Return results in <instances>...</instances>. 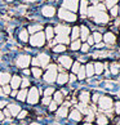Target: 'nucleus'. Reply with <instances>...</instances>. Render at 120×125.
<instances>
[{
	"instance_id": "59",
	"label": "nucleus",
	"mask_w": 120,
	"mask_h": 125,
	"mask_svg": "<svg viewBox=\"0 0 120 125\" xmlns=\"http://www.w3.org/2000/svg\"><path fill=\"white\" fill-rule=\"evenodd\" d=\"M5 117H4V112L3 111H0V120H4Z\"/></svg>"
},
{
	"instance_id": "21",
	"label": "nucleus",
	"mask_w": 120,
	"mask_h": 125,
	"mask_svg": "<svg viewBox=\"0 0 120 125\" xmlns=\"http://www.w3.org/2000/svg\"><path fill=\"white\" fill-rule=\"evenodd\" d=\"M96 123L97 125H109V117L105 114H99L96 117Z\"/></svg>"
},
{
	"instance_id": "8",
	"label": "nucleus",
	"mask_w": 120,
	"mask_h": 125,
	"mask_svg": "<svg viewBox=\"0 0 120 125\" xmlns=\"http://www.w3.org/2000/svg\"><path fill=\"white\" fill-rule=\"evenodd\" d=\"M62 8L66 9V10L75 13L76 10H79V0H63Z\"/></svg>"
},
{
	"instance_id": "53",
	"label": "nucleus",
	"mask_w": 120,
	"mask_h": 125,
	"mask_svg": "<svg viewBox=\"0 0 120 125\" xmlns=\"http://www.w3.org/2000/svg\"><path fill=\"white\" fill-rule=\"evenodd\" d=\"M5 106H8V102L7 101H0V108H4Z\"/></svg>"
},
{
	"instance_id": "56",
	"label": "nucleus",
	"mask_w": 120,
	"mask_h": 125,
	"mask_svg": "<svg viewBox=\"0 0 120 125\" xmlns=\"http://www.w3.org/2000/svg\"><path fill=\"white\" fill-rule=\"evenodd\" d=\"M3 112H4V115H7V116H11V112L8 111V108H7V110H4Z\"/></svg>"
},
{
	"instance_id": "31",
	"label": "nucleus",
	"mask_w": 120,
	"mask_h": 125,
	"mask_svg": "<svg viewBox=\"0 0 120 125\" xmlns=\"http://www.w3.org/2000/svg\"><path fill=\"white\" fill-rule=\"evenodd\" d=\"M17 99L20 101V102H25L26 101V98H27V90L26 89H22V90H20L17 93Z\"/></svg>"
},
{
	"instance_id": "49",
	"label": "nucleus",
	"mask_w": 120,
	"mask_h": 125,
	"mask_svg": "<svg viewBox=\"0 0 120 125\" xmlns=\"http://www.w3.org/2000/svg\"><path fill=\"white\" fill-rule=\"evenodd\" d=\"M17 116H18V119H25V117L27 116V111H26V110H25V111H22V110H21V111H20V114H18Z\"/></svg>"
},
{
	"instance_id": "62",
	"label": "nucleus",
	"mask_w": 120,
	"mask_h": 125,
	"mask_svg": "<svg viewBox=\"0 0 120 125\" xmlns=\"http://www.w3.org/2000/svg\"><path fill=\"white\" fill-rule=\"evenodd\" d=\"M4 1H8V3H11V1H13V0H4Z\"/></svg>"
},
{
	"instance_id": "7",
	"label": "nucleus",
	"mask_w": 120,
	"mask_h": 125,
	"mask_svg": "<svg viewBox=\"0 0 120 125\" xmlns=\"http://www.w3.org/2000/svg\"><path fill=\"white\" fill-rule=\"evenodd\" d=\"M92 18L97 25H106L110 21V16L106 12H101V10H97V13Z\"/></svg>"
},
{
	"instance_id": "3",
	"label": "nucleus",
	"mask_w": 120,
	"mask_h": 125,
	"mask_svg": "<svg viewBox=\"0 0 120 125\" xmlns=\"http://www.w3.org/2000/svg\"><path fill=\"white\" fill-rule=\"evenodd\" d=\"M50 62V57L47 54V53H40L38 57L32 58L31 59V63L34 64V67H48V64Z\"/></svg>"
},
{
	"instance_id": "52",
	"label": "nucleus",
	"mask_w": 120,
	"mask_h": 125,
	"mask_svg": "<svg viewBox=\"0 0 120 125\" xmlns=\"http://www.w3.org/2000/svg\"><path fill=\"white\" fill-rule=\"evenodd\" d=\"M76 76H75V73H71V75H68V81H70V83H74V81H75L76 80Z\"/></svg>"
},
{
	"instance_id": "38",
	"label": "nucleus",
	"mask_w": 120,
	"mask_h": 125,
	"mask_svg": "<svg viewBox=\"0 0 120 125\" xmlns=\"http://www.w3.org/2000/svg\"><path fill=\"white\" fill-rule=\"evenodd\" d=\"M92 38H93V40H94V44H98V43H101V41H102V34H101V32H98V31H96V32H93Z\"/></svg>"
},
{
	"instance_id": "27",
	"label": "nucleus",
	"mask_w": 120,
	"mask_h": 125,
	"mask_svg": "<svg viewBox=\"0 0 120 125\" xmlns=\"http://www.w3.org/2000/svg\"><path fill=\"white\" fill-rule=\"evenodd\" d=\"M71 40H76V39H79L80 38V27L79 26H75V27H72L71 29Z\"/></svg>"
},
{
	"instance_id": "11",
	"label": "nucleus",
	"mask_w": 120,
	"mask_h": 125,
	"mask_svg": "<svg viewBox=\"0 0 120 125\" xmlns=\"http://www.w3.org/2000/svg\"><path fill=\"white\" fill-rule=\"evenodd\" d=\"M102 40L105 41V44H107V45H114L116 43V35H115L114 32L109 31L102 36Z\"/></svg>"
},
{
	"instance_id": "24",
	"label": "nucleus",
	"mask_w": 120,
	"mask_h": 125,
	"mask_svg": "<svg viewBox=\"0 0 120 125\" xmlns=\"http://www.w3.org/2000/svg\"><path fill=\"white\" fill-rule=\"evenodd\" d=\"M56 43L66 45V44L70 43V36L68 35H57L56 36Z\"/></svg>"
},
{
	"instance_id": "51",
	"label": "nucleus",
	"mask_w": 120,
	"mask_h": 125,
	"mask_svg": "<svg viewBox=\"0 0 120 125\" xmlns=\"http://www.w3.org/2000/svg\"><path fill=\"white\" fill-rule=\"evenodd\" d=\"M87 44H88V45H93L94 44V40H93V38H92V35L88 36V39H87Z\"/></svg>"
},
{
	"instance_id": "39",
	"label": "nucleus",
	"mask_w": 120,
	"mask_h": 125,
	"mask_svg": "<svg viewBox=\"0 0 120 125\" xmlns=\"http://www.w3.org/2000/svg\"><path fill=\"white\" fill-rule=\"evenodd\" d=\"M80 62L79 61H76V62H72V64H71V71H72V73H77V71H79V68H80Z\"/></svg>"
},
{
	"instance_id": "64",
	"label": "nucleus",
	"mask_w": 120,
	"mask_h": 125,
	"mask_svg": "<svg viewBox=\"0 0 120 125\" xmlns=\"http://www.w3.org/2000/svg\"><path fill=\"white\" fill-rule=\"evenodd\" d=\"M119 16H120V5H119Z\"/></svg>"
},
{
	"instance_id": "57",
	"label": "nucleus",
	"mask_w": 120,
	"mask_h": 125,
	"mask_svg": "<svg viewBox=\"0 0 120 125\" xmlns=\"http://www.w3.org/2000/svg\"><path fill=\"white\" fill-rule=\"evenodd\" d=\"M30 73H31L30 70H25V68H23V75H30Z\"/></svg>"
},
{
	"instance_id": "60",
	"label": "nucleus",
	"mask_w": 120,
	"mask_h": 125,
	"mask_svg": "<svg viewBox=\"0 0 120 125\" xmlns=\"http://www.w3.org/2000/svg\"><path fill=\"white\" fill-rule=\"evenodd\" d=\"M5 94H4V92H3V88H0V97H4Z\"/></svg>"
},
{
	"instance_id": "13",
	"label": "nucleus",
	"mask_w": 120,
	"mask_h": 125,
	"mask_svg": "<svg viewBox=\"0 0 120 125\" xmlns=\"http://www.w3.org/2000/svg\"><path fill=\"white\" fill-rule=\"evenodd\" d=\"M58 62L61 63V66L63 68H71V64H72V58L70 55H61V57L58 58Z\"/></svg>"
},
{
	"instance_id": "2",
	"label": "nucleus",
	"mask_w": 120,
	"mask_h": 125,
	"mask_svg": "<svg viewBox=\"0 0 120 125\" xmlns=\"http://www.w3.org/2000/svg\"><path fill=\"white\" fill-rule=\"evenodd\" d=\"M97 103H98V106H99V110L105 111V112H109V111L112 110L114 99L110 95H101Z\"/></svg>"
},
{
	"instance_id": "61",
	"label": "nucleus",
	"mask_w": 120,
	"mask_h": 125,
	"mask_svg": "<svg viewBox=\"0 0 120 125\" xmlns=\"http://www.w3.org/2000/svg\"><path fill=\"white\" fill-rule=\"evenodd\" d=\"M31 125H40V124H38V123H32Z\"/></svg>"
},
{
	"instance_id": "15",
	"label": "nucleus",
	"mask_w": 120,
	"mask_h": 125,
	"mask_svg": "<svg viewBox=\"0 0 120 125\" xmlns=\"http://www.w3.org/2000/svg\"><path fill=\"white\" fill-rule=\"evenodd\" d=\"M88 0H80L79 1V12L83 17L87 16V12H88Z\"/></svg>"
},
{
	"instance_id": "33",
	"label": "nucleus",
	"mask_w": 120,
	"mask_h": 125,
	"mask_svg": "<svg viewBox=\"0 0 120 125\" xmlns=\"http://www.w3.org/2000/svg\"><path fill=\"white\" fill-rule=\"evenodd\" d=\"M53 97H54V102H56L57 104H59V103H62V102H63V94H62V92H54Z\"/></svg>"
},
{
	"instance_id": "22",
	"label": "nucleus",
	"mask_w": 120,
	"mask_h": 125,
	"mask_svg": "<svg viewBox=\"0 0 120 125\" xmlns=\"http://www.w3.org/2000/svg\"><path fill=\"white\" fill-rule=\"evenodd\" d=\"M90 35V31H89V29L87 26H80V39L83 40V41H87V39H88V36Z\"/></svg>"
},
{
	"instance_id": "36",
	"label": "nucleus",
	"mask_w": 120,
	"mask_h": 125,
	"mask_svg": "<svg viewBox=\"0 0 120 125\" xmlns=\"http://www.w3.org/2000/svg\"><path fill=\"white\" fill-rule=\"evenodd\" d=\"M31 73L34 75V77L39 79L41 75H43V70H41L40 67H32V68H31Z\"/></svg>"
},
{
	"instance_id": "23",
	"label": "nucleus",
	"mask_w": 120,
	"mask_h": 125,
	"mask_svg": "<svg viewBox=\"0 0 120 125\" xmlns=\"http://www.w3.org/2000/svg\"><path fill=\"white\" fill-rule=\"evenodd\" d=\"M56 81L58 83L59 85H65L66 83L68 81V75L66 72H61V73H58L57 75V79H56Z\"/></svg>"
},
{
	"instance_id": "32",
	"label": "nucleus",
	"mask_w": 120,
	"mask_h": 125,
	"mask_svg": "<svg viewBox=\"0 0 120 125\" xmlns=\"http://www.w3.org/2000/svg\"><path fill=\"white\" fill-rule=\"evenodd\" d=\"M18 38H20V40L22 41V43H27V41H29V31L22 30L20 32V35H18Z\"/></svg>"
},
{
	"instance_id": "5",
	"label": "nucleus",
	"mask_w": 120,
	"mask_h": 125,
	"mask_svg": "<svg viewBox=\"0 0 120 125\" xmlns=\"http://www.w3.org/2000/svg\"><path fill=\"white\" fill-rule=\"evenodd\" d=\"M58 17H59V20H62L65 22H76V20H77L75 13H72L70 10H66V9H63V8H61L58 10Z\"/></svg>"
},
{
	"instance_id": "10",
	"label": "nucleus",
	"mask_w": 120,
	"mask_h": 125,
	"mask_svg": "<svg viewBox=\"0 0 120 125\" xmlns=\"http://www.w3.org/2000/svg\"><path fill=\"white\" fill-rule=\"evenodd\" d=\"M41 14L47 18H52L56 16V8L53 5H44L43 9H41Z\"/></svg>"
},
{
	"instance_id": "46",
	"label": "nucleus",
	"mask_w": 120,
	"mask_h": 125,
	"mask_svg": "<svg viewBox=\"0 0 120 125\" xmlns=\"http://www.w3.org/2000/svg\"><path fill=\"white\" fill-rule=\"evenodd\" d=\"M48 106H49V111H52V112L57 110V103H56L54 101H52V102H50V103H49Z\"/></svg>"
},
{
	"instance_id": "30",
	"label": "nucleus",
	"mask_w": 120,
	"mask_h": 125,
	"mask_svg": "<svg viewBox=\"0 0 120 125\" xmlns=\"http://www.w3.org/2000/svg\"><path fill=\"white\" fill-rule=\"evenodd\" d=\"M80 47H81V40L76 39V40H72L71 41V45H70V49L76 52V50H80Z\"/></svg>"
},
{
	"instance_id": "48",
	"label": "nucleus",
	"mask_w": 120,
	"mask_h": 125,
	"mask_svg": "<svg viewBox=\"0 0 120 125\" xmlns=\"http://www.w3.org/2000/svg\"><path fill=\"white\" fill-rule=\"evenodd\" d=\"M115 114L120 115V101L115 102Z\"/></svg>"
},
{
	"instance_id": "18",
	"label": "nucleus",
	"mask_w": 120,
	"mask_h": 125,
	"mask_svg": "<svg viewBox=\"0 0 120 125\" xmlns=\"http://www.w3.org/2000/svg\"><path fill=\"white\" fill-rule=\"evenodd\" d=\"M70 119L72 120V121H81V119H83V114L80 112L77 108H75V110H72L71 112H70Z\"/></svg>"
},
{
	"instance_id": "50",
	"label": "nucleus",
	"mask_w": 120,
	"mask_h": 125,
	"mask_svg": "<svg viewBox=\"0 0 120 125\" xmlns=\"http://www.w3.org/2000/svg\"><path fill=\"white\" fill-rule=\"evenodd\" d=\"M99 94L98 93H94L93 95H92V99H93V102H94V103H97V102H98V99H99Z\"/></svg>"
},
{
	"instance_id": "41",
	"label": "nucleus",
	"mask_w": 120,
	"mask_h": 125,
	"mask_svg": "<svg viewBox=\"0 0 120 125\" xmlns=\"http://www.w3.org/2000/svg\"><path fill=\"white\" fill-rule=\"evenodd\" d=\"M54 88H52V86H49V88H47V89L44 90V97H50L53 93H54Z\"/></svg>"
},
{
	"instance_id": "63",
	"label": "nucleus",
	"mask_w": 120,
	"mask_h": 125,
	"mask_svg": "<svg viewBox=\"0 0 120 125\" xmlns=\"http://www.w3.org/2000/svg\"><path fill=\"white\" fill-rule=\"evenodd\" d=\"M3 39V35H1V32H0V40H1Z\"/></svg>"
},
{
	"instance_id": "6",
	"label": "nucleus",
	"mask_w": 120,
	"mask_h": 125,
	"mask_svg": "<svg viewBox=\"0 0 120 125\" xmlns=\"http://www.w3.org/2000/svg\"><path fill=\"white\" fill-rule=\"evenodd\" d=\"M39 89L36 86H32L31 89L27 92V98L26 101L29 102L30 104H36L39 102Z\"/></svg>"
},
{
	"instance_id": "17",
	"label": "nucleus",
	"mask_w": 120,
	"mask_h": 125,
	"mask_svg": "<svg viewBox=\"0 0 120 125\" xmlns=\"http://www.w3.org/2000/svg\"><path fill=\"white\" fill-rule=\"evenodd\" d=\"M79 101H80V103L88 104L89 101H90V93H89L88 90H83L81 93L79 94Z\"/></svg>"
},
{
	"instance_id": "29",
	"label": "nucleus",
	"mask_w": 120,
	"mask_h": 125,
	"mask_svg": "<svg viewBox=\"0 0 120 125\" xmlns=\"http://www.w3.org/2000/svg\"><path fill=\"white\" fill-rule=\"evenodd\" d=\"M44 35H45V39H47V40H52L54 38V27L48 26L47 29H45Z\"/></svg>"
},
{
	"instance_id": "28",
	"label": "nucleus",
	"mask_w": 120,
	"mask_h": 125,
	"mask_svg": "<svg viewBox=\"0 0 120 125\" xmlns=\"http://www.w3.org/2000/svg\"><path fill=\"white\" fill-rule=\"evenodd\" d=\"M85 73H87V77H92L94 75V66H93V63H87L85 64Z\"/></svg>"
},
{
	"instance_id": "45",
	"label": "nucleus",
	"mask_w": 120,
	"mask_h": 125,
	"mask_svg": "<svg viewBox=\"0 0 120 125\" xmlns=\"http://www.w3.org/2000/svg\"><path fill=\"white\" fill-rule=\"evenodd\" d=\"M11 89H12L11 85H8V84H7V85H4V86H3V92H4V94H5V95L11 94V92H12Z\"/></svg>"
},
{
	"instance_id": "9",
	"label": "nucleus",
	"mask_w": 120,
	"mask_h": 125,
	"mask_svg": "<svg viewBox=\"0 0 120 125\" xmlns=\"http://www.w3.org/2000/svg\"><path fill=\"white\" fill-rule=\"evenodd\" d=\"M30 63H31V57L27 54H21L16 59V66L20 68H26Z\"/></svg>"
},
{
	"instance_id": "34",
	"label": "nucleus",
	"mask_w": 120,
	"mask_h": 125,
	"mask_svg": "<svg viewBox=\"0 0 120 125\" xmlns=\"http://www.w3.org/2000/svg\"><path fill=\"white\" fill-rule=\"evenodd\" d=\"M41 30H43V26H41V25H31L27 31H29L30 34H36V32H39Z\"/></svg>"
},
{
	"instance_id": "44",
	"label": "nucleus",
	"mask_w": 120,
	"mask_h": 125,
	"mask_svg": "<svg viewBox=\"0 0 120 125\" xmlns=\"http://www.w3.org/2000/svg\"><path fill=\"white\" fill-rule=\"evenodd\" d=\"M21 86L23 88V89H26L27 86H30V80H29V79H23V80H21Z\"/></svg>"
},
{
	"instance_id": "20",
	"label": "nucleus",
	"mask_w": 120,
	"mask_h": 125,
	"mask_svg": "<svg viewBox=\"0 0 120 125\" xmlns=\"http://www.w3.org/2000/svg\"><path fill=\"white\" fill-rule=\"evenodd\" d=\"M21 80L22 79L18 76V75H14V76H12L11 77V88L12 89H17V88H20L21 86Z\"/></svg>"
},
{
	"instance_id": "12",
	"label": "nucleus",
	"mask_w": 120,
	"mask_h": 125,
	"mask_svg": "<svg viewBox=\"0 0 120 125\" xmlns=\"http://www.w3.org/2000/svg\"><path fill=\"white\" fill-rule=\"evenodd\" d=\"M71 27H68L66 25H57L54 27V34L57 35H70Z\"/></svg>"
},
{
	"instance_id": "16",
	"label": "nucleus",
	"mask_w": 120,
	"mask_h": 125,
	"mask_svg": "<svg viewBox=\"0 0 120 125\" xmlns=\"http://www.w3.org/2000/svg\"><path fill=\"white\" fill-rule=\"evenodd\" d=\"M8 111L11 112V116H17L21 111V107L17 103H11V104H8Z\"/></svg>"
},
{
	"instance_id": "14",
	"label": "nucleus",
	"mask_w": 120,
	"mask_h": 125,
	"mask_svg": "<svg viewBox=\"0 0 120 125\" xmlns=\"http://www.w3.org/2000/svg\"><path fill=\"white\" fill-rule=\"evenodd\" d=\"M67 114H68V103L66 104H63L62 107H59L56 110V115H57V117H66L67 116Z\"/></svg>"
},
{
	"instance_id": "43",
	"label": "nucleus",
	"mask_w": 120,
	"mask_h": 125,
	"mask_svg": "<svg viewBox=\"0 0 120 125\" xmlns=\"http://www.w3.org/2000/svg\"><path fill=\"white\" fill-rule=\"evenodd\" d=\"M89 48H90V45H88L87 43H84V44H81L80 50H81L83 53H88V52H89Z\"/></svg>"
},
{
	"instance_id": "40",
	"label": "nucleus",
	"mask_w": 120,
	"mask_h": 125,
	"mask_svg": "<svg viewBox=\"0 0 120 125\" xmlns=\"http://www.w3.org/2000/svg\"><path fill=\"white\" fill-rule=\"evenodd\" d=\"M110 16H111L112 18H115V17L119 16V7H118V5L110 8Z\"/></svg>"
},
{
	"instance_id": "26",
	"label": "nucleus",
	"mask_w": 120,
	"mask_h": 125,
	"mask_svg": "<svg viewBox=\"0 0 120 125\" xmlns=\"http://www.w3.org/2000/svg\"><path fill=\"white\" fill-rule=\"evenodd\" d=\"M93 66H94V73L102 75V72L105 70V64L102 62H96V63H93Z\"/></svg>"
},
{
	"instance_id": "1",
	"label": "nucleus",
	"mask_w": 120,
	"mask_h": 125,
	"mask_svg": "<svg viewBox=\"0 0 120 125\" xmlns=\"http://www.w3.org/2000/svg\"><path fill=\"white\" fill-rule=\"evenodd\" d=\"M45 35H44V32H36V34H32L31 35V38H29V41H30V44H31V47H34V48H40V47H43V45L45 44Z\"/></svg>"
},
{
	"instance_id": "55",
	"label": "nucleus",
	"mask_w": 120,
	"mask_h": 125,
	"mask_svg": "<svg viewBox=\"0 0 120 125\" xmlns=\"http://www.w3.org/2000/svg\"><path fill=\"white\" fill-rule=\"evenodd\" d=\"M23 3H35V1H39V0H22Z\"/></svg>"
},
{
	"instance_id": "47",
	"label": "nucleus",
	"mask_w": 120,
	"mask_h": 125,
	"mask_svg": "<svg viewBox=\"0 0 120 125\" xmlns=\"http://www.w3.org/2000/svg\"><path fill=\"white\" fill-rule=\"evenodd\" d=\"M50 102H52V98H50V97H44L43 101H41V103H43L44 106H48Z\"/></svg>"
},
{
	"instance_id": "35",
	"label": "nucleus",
	"mask_w": 120,
	"mask_h": 125,
	"mask_svg": "<svg viewBox=\"0 0 120 125\" xmlns=\"http://www.w3.org/2000/svg\"><path fill=\"white\" fill-rule=\"evenodd\" d=\"M77 80H84V79L87 77V73H85V67L84 66H80L79 71H77Z\"/></svg>"
},
{
	"instance_id": "19",
	"label": "nucleus",
	"mask_w": 120,
	"mask_h": 125,
	"mask_svg": "<svg viewBox=\"0 0 120 125\" xmlns=\"http://www.w3.org/2000/svg\"><path fill=\"white\" fill-rule=\"evenodd\" d=\"M11 73L9 72H0V85H7V84H9V81H11Z\"/></svg>"
},
{
	"instance_id": "58",
	"label": "nucleus",
	"mask_w": 120,
	"mask_h": 125,
	"mask_svg": "<svg viewBox=\"0 0 120 125\" xmlns=\"http://www.w3.org/2000/svg\"><path fill=\"white\" fill-rule=\"evenodd\" d=\"M103 47H105L103 43H98V44H97V48H103Z\"/></svg>"
},
{
	"instance_id": "54",
	"label": "nucleus",
	"mask_w": 120,
	"mask_h": 125,
	"mask_svg": "<svg viewBox=\"0 0 120 125\" xmlns=\"http://www.w3.org/2000/svg\"><path fill=\"white\" fill-rule=\"evenodd\" d=\"M17 93H18V92H17L16 89H13V90L11 92V95H12V97H16V95H17Z\"/></svg>"
},
{
	"instance_id": "37",
	"label": "nucleus",
	"mask_w": 120,
	"mask_h": 125,
	"mask_svg": "<svg viewBox=\"0 0 120 125\" xmlns=\"http://www.w3.org/2000/svg\"><path fill=\"white\" fill-rule=\"evenodd\" d=\"M65 50H66V45H63V44H57V45L53 47V52L54 53H63Z\"/></svg>"
},
{
	"instance_id": "42",
	"label": "nucleus",
	"mask_w": 120,
	"mask_h": 125,
	"mask_svg": "<svg viewBox=\"0 0 120 125\" xmlns=\"http://www.w3.org/2000/svg\"><path fill=\"white\" fill-rule=\"evenodd\" d=\"M106 5L105 7H107V8H112V7H115L118 4V0H106Z\"/></svg>"
},
{
	"instance_id": "4",
	"label": "nucleus",
	"mask_w": 120,
	"mask_h": 125,
	"mask_svg": "<svg viewBox=\"0 0 120 125\" xmlns=\"http://www.w3.org/2000/svg\"><path fill=\"white\" fill-rule=\"evenodd\" d=\"M57 66L56 64H48V70L45 71L44 73V80L45 83H49V84H52V83L56 81V79H57Z\"/></svg>"
},
{
	"instance_id": "25",
	"label": "nucleus",
	"mask_w": 120,
	"mask_h": 125,
	"mask_svg": "<svg viewBox=\"0 0 120 125\" xmlns=\"http://www.w3.org/2000/svg\"><path fill=\"white\" fill-rule=\"evenodd\" d=\"M110 72L112 75L120 73V63L119 62H111V64H110Z\"/></svg>"
}]
</instances>
